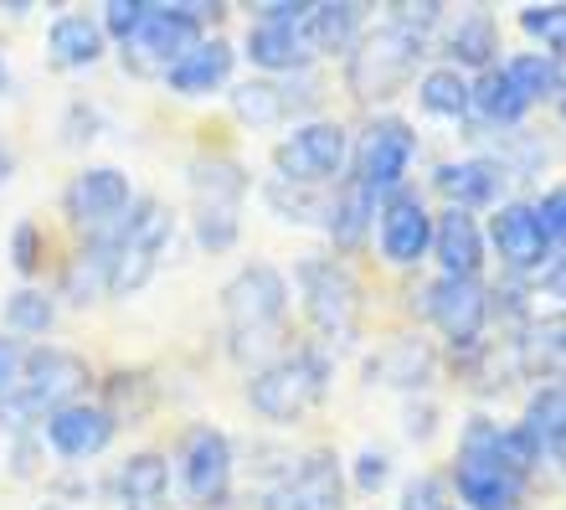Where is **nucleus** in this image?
<instances>
[{
    "label": "nucleus",
    "instance_id": "obj_1",
    "mask_svg": "<svg viewBox=\"0 0 566 510\" xmlns=\"http://www.w3.org/2000/svg\"><path fill=\"white\" fill-rule=\"evenodd\" d=\"M222 315H227V335H232V356L238 361L273 356L283 341V315H289V279L273 263H248L222 289Z\"/></svg>",
    "mask_w": 566,
    "mask_h": 510
},
{
    "label": "nucleus",
    "instance_id": "obj_2",
    "mask_svg": "<svg viewBox=\"0 0 566 510\" xmlns=\"http://www.w3.org/2000/svg\"><path fill=\"white\" fill-rule=\"evenodd\" d=\"M88 387V366L62 351V345H31L21 351L11 392L0 397V428H27L36 418H52L57 407L77 403V392Z\"/></svg>",
    "mask_w": 566,
    "mask_h": 510
},
{
    "label": "nucleus",
    "instance_id": "obj_3",
    "mask_svg": "<svg viewBox=\"0 0 566 510\" xmlns=\"http://www.w3.org/2000/svg\"><path fill=\"white\" fill-rule=\"evenodd\" d=\"M329 387V356L319 345H298V351H283V356L263 361L248 382V403L273 423L304 418Z\"/></svg>",
    "mask_w": 566,
    "mask_h": 510
},
{
    "label": "nucleus",
    "instance_id": "obj_4",
    "mask_svg": "<svg viewBox=\"0 0 566 510\" xmlns=\"http://www.w3.org/2000/svg\"><path fill=\"white\" fill-rule=\"evenodd\" d=\"M418 58H422L418 31L387 21V27L366 31L356 42V52L345 62V83H350L360 104H387V98H397L407 89V77L418 73Z\"/></svg>",
    "mask_w": 566,
    "mask_h": 510
},
{
    "label": "nucleus",
    "instance_id": "obj_5",
    "mask_svg": "<svg viewBox=\"0 0 566 510\" xmlns=\"http://www.w3.org/2000/svg\"><path fill=\"white\" fill-rule=\"evenodd\" d=\"M242 196H248V170L227 155L196 160L191 166V211H196V242L207 253H227L242 232Z\"/></svg>",
    "mask_w": 566,
    "mask_h": 510
},
{
    "label": "nucleus",
    "instance_id": "obj_6",
    "mask_svg": "<svg viewBox=\"0 0 566 510\" xmlns=\"http://www.w3.org/2000/svg\"><path fill=\"white\" fill-rule=\"evenodd\" d=\"M170 242V211L155 196H139L135 207L114 222V263H108V294H135L149 284Z\"/></svg>",
    "mask_w": 566,
    "mask_h": 510
},
{
    "label": "nucleus",
    "instance_id": "obj_7",
    "mask_svg": "<svg viewBox=\"0 0 566 510\" xmlns=\"http://www.w3.org/2000/svg\"><path fill=\"white\" fill-rule=\"evenodd\" d=\"M298 289H304V315L325 341L350 345L360 331V284L356 273L335 263V258H304L294 269Z\"/></svg>",
    "mask_w": 566,
    "mask_h": 510
},
{
    "label": "nucleus",
    "instance_id": "obj_8",
    "mask_svg": "<svg viewBox=\"0 0 566 510\" xmlns=\"http://www.w3.org/2000/svg\"><path fill=\"white\" fill-rule=\"evenodd\" d=\"M217 15H222V6H160V0H149L145 27L135 31V42L124 46V62L135 58V67L155 62L160 73H170L201 42V27L217 21Z\"/></svg>",
    "mask_w": 566,
    "mask_h": 510
},
{
    "label": "nucleus",
    "instance_id": "obj_9",
    "mask_svg": "<svg viewBox=\"0 0 566 510\" xmlns=\"http://www.w3.org/2000/svg\"><path fill=\"white\" fill-rule=\"evenodd\" d=\"M345 129L340 124H298L294 135H283L273 145V166H279L283 186H319V180H335L345 166Z\"/></svg>",
    "mask_w": 566,
    "mask_h": 510
},
{
    "label": "nucleus",
    "instance_id": "obj_10",
    "mask_svg": "<svg viewBox=\"0 0 566 510\" xmlns=\"http://www.w3.org/2000/svg\"><path fill=\"white\" fill-rule=\"evenodd\" d=\"M180 485L196 506H222L232 496V438L211 423H196L180 444Z\"/></svg>",
    "mask_w": 566,
    "mask_h": 510
},
{
    "label": "nucleus",
    "instance_id": "obj_11",
    "mask_svg": "<svg viewBox=\"0 0 566 510\" xmlns=\"http://www.w3.org/2000/svg\"><path fill=\"white\" fill-rule=\"evenodd\" d=\"M263 510H345L340 459L329 449L304 454L269 496H263Z\"/></svg>",
    "mask_w": 566,
    "mask_h": 510
},
{
    "label": "nucleus",
    "instance_id": "obj_12",
    "mask_svg": "<svg viewBox=\"0 0 566 510\" xmlns=\"http://www.w3.org/2000/svg\"><path fill=\"white\" fill-rule=\"evenodd\" d=\"M422 300H428L422 304L428 320L453 341V351H474L484 335V320H490V294L479 279H438Z\"/></svg>",
    "mask_w": 566,
    "mask_h": 510
},
{
    "label": "nucleus",
    "instance_id": "obj_13",
    "mask_svg": "<svg viewBox=\"0 0 566 510\" xmlns=\"http://www.w3.org/2000/svg\"><path fill=\"white\" fill-rule=\"evenodd\" d=\"M135 207V191H129V176L114 166H93L83 176H73V186L62 191V211L73 217V227H88V232H104Z\"/></svg>",
    "mask_w": 566,
    "mask_h": 510
},
{
    "label": "nucleus",
    "instance_id": "obj_14",
    "mask_svg": "<svg viewBox=\"0 0 566 510\" xmlns=\"http://www.w3.org/2000/svg\"><path fill=\"white\" fill-rule=\"evenodd\" d=\"M418 155V135L407 129L402 119H376L366 135H360V155H356V176L371 186L376 196L381 191H397Z\"/></svg>",
    "mask_w": 566,
    "mask_h": 510
},
{
    "label": "nucleus",
    "instance_id": "obj_15",
    "mask_svg": "<svg viewBox=\"0 0 566 510\" xmlns=\"http://www.w3.org/2000/svg\"><path fill=\"white\" fill-rule=\"evenodd\" d=\"M114 428L119 418L98 403H67L46 418V444L62 454V459H93L114 444Z\"/></svg>",
    "mask_w": 566,
    "mask_h": 510
},
{
    "label": "nucleus",
    "instance_id": "obj_16",
    "mask_svg": "<svg viewBox=\"0 0 566 510\" xmlns=\"http://www.w3.org/2000/svg\"><path fill=\"white\" fill-rule=\"evenodd\" d=\"M490 238H494L500 258H505V263H510L515 273H536L541 263L552 258V238L541 232L536 207H525V201H510V207L494 211Z\"/></svg>",
    "mask_w": 566,
    "mask_h": 510
},
{
    "label": "nucleus",
    "instance_id": "obj_17",
    "mask_svg": "<svg viewBox=\"0 0 566 510\" xmlns=\"http://www.w3.org/2000/svg\"><path fill=\"white\" fill-rule=\"evenodd\" d=\"M453 490L469 510H521L525 480H515L510 469H500L484 454H459L453 465Z\"/></svg>",
    "mask_w": 566,
    "mask_h": 510
},
{
    "label": "nucleus",
    "instance_id": "obj_18",
    "mask_svg": "<svg viewBox=\"0 0 566 510\" xmlns=\"http://www.w3.org/2000/svg\"><path fill=\"white\" fill-rule=\"evenodd\" d=\"M432 248V217L418 191H391L381 207V253L391 263H418Z\"/></svg>",
    "mask_w": 566,
    "mask_h": 510
},
{
    "label": "nucleus",
    "instance_id": "obj_19",
    "mask_svg": "<svg viewBox=\"0 0 566 510\" xmlns=\"http://www.w3.org/2000/svg\"><path fill=\"white\" fill-rule=\"evenodd\" d=\"M515 366L521 376L552 387V382H566V315H541L525 325V335L515 341Z\"/></svg>",
    "mask_w": 566,
    "mask_h": 510
},
{
    "label": "nucleus",
    "instance_id": "obj_20",
    "mask_svg": "<svg viewBox=\"0 0 566 510\" xmlns=\"http://www.w3.org/2000/svg\"><path fill=\"white\" fill-rule=\"evenodd\" d=\"M366 382L376 387H402V392H422L432 382V345L418 335H402V341H387L366 361Z\"/></svg>",
    "mask_w": 566,
    "mask_h": 510
},
{
    "label": "nucleus",
    "instance_id": "obj_21",
    "mask_svg": "<svg viewBox=\"0 0 566 510\" xmlns=\"http://www.w3.org/2000/svg\"><path fill=\"white\" fill-rule=\"evenodd\" d=\"M432 253L443 263V279H474L484 263V238H479L474 217L453 207L443 217H432Z\"/></svg>",
    "mask_w": 566,
    "mask_h": 510
},
{
    "label": "nucleus",
    "instance_id": "obj_22",
    "mask_svg": "<svg viewBox=\"0 0 566 510\" xmlns=\"http://www.w3.org/2000/svg\"><path fill=\"white\" fill-rule=\"evenodd\" d=\"M314 93L310 89H294V83H273V77H258V83H242L232 89V114L253 129H269V124H283L289 114L310 108Z\"/></svg>",
    "mask_w": 566,
    "mask_h": 510
},
{
    "label": "nucleus",
    "instance_id": "obj_23",
    "mask_svg": "<svg viewBox=\"0 0 566 510\" xmlns=\"http://www.w3.org/2000/svg\"><path fill=\"white\" fill-rule=\"evenodd\" d=\"M232 46L222 42V37H201V42L186 52V58L165 73V83L176 93H186V98H201V93H211V89H222L227 83V73H232Z\"/></svg>",
    "mask_w": 566,
    "mask_h": 510
},
{
    "label": "nucleus",
    "instance_id": "obj_24",
    "mask_svg": "<svg viewBox=\"0 0 566 510\" xmlns=\"http://www.w3.org/2000/svg\"><path fill=\"white\" fill-rule=\"evenodd\" d=\"M432 186L453 201V211L469 207H490L500 186H505V166L500 160H459V166H443L432 176Z\"/></svg>",
    "mask_w": 566,
    "mask_h": 510
},
{
    "label": "nucleus",
    "instance_id": "obj_25",
    "mask_svg": "<svg viewBox=\"0 0 566 510\" xmlns=\"http://www.w3.org/2000/svg\"><path fill=\"white\" fill-rule=\"evenodd\" d=\"M360 21H366V6H356V0H325L304 21V42H310V52H350L360 42Z\"/></svg>",
    "mask_w": 566,
    "mask_h": 510
},
{
    "label": "nucleus",
    "instance_id": "obj_26",
    "mask_svg": "<svg viewBox=\"0 0 566 510\" xmlns=\"http://www.w3.org/2000/svg\"><path fill=\"white\" fill-rule=\"evenodd\" d=\"M376 217V191L366 186L360 176H345V186L335 191V201H329V238H335V248H360L366 242V227H371Z\"/></svg>",
    "mask_w": 566,
    "mask_h": 510
},
{
    "label": "nucleus",
    "instance_id": "obj_27",
    "mask_svg": "<svg viewBox=\"0 0 566 510\" xmlns=\"http://www.w3.org/2000/svg\"><path fill=\"white\" fill-rule=\"evenodd\" d=\"M248 58L258 67H269V73H298V67H310V42H304V27H263L253 21L248 27Z\"/></svg>",
    "mask_w": 566,
    "mask_h": 510
},
{
    "label": "nucleus",
    "instance_id": "obj_28",
    "mask_svg": "<svg viewBox=\"0 0 566 510\" xmlns=\"http://www.w3.org/2000/svg\"><path fill=\"white\" fill-rule=\"evenodd\" d=\"M104 27L93 21V15H57L52 21V37H46V52L57 67H93V62L104 58Z\"/></svg>",
    "mask_w": 566,
    "mask_h": 510
},
{
    "label": "nucleus",
    "instance_id": "obj_29",
    "mask_svg": "<svg viewBox=\"0 0 566 510\" xmlns=\"http://www.w3.org/2000/svg\"><path fill=\"white\" fill-rule=\"evenodd\" d=\"M505 77L515 83V93H521L525 104H546V98L566 93L562 58H552V52H521V58H510Z\"/></svg>",
    "mask_w": 566,
    "mask_h": 510
},
{
    "label": "nucleus",
    "instance_id": "obj_30",
    "mask_svg": "<svg viewBox=\"0 0 566 510\" xmlns=\"http://www.w3.org/2000/svg\"><path fill=\"white\" fill-rule=\"evenodd\" d=\"M469 108H479L490 124H521L531 104L515 93V83L505 77V67H484V73L469 83Z\"/></svg>",
    "mask_w": 566,
    "mask_h": 510
},
{
    "label": "nucleus",
    "instance_id": "obj_31",
    "mask_svg": "<svg viewBox=\"0 0 566 510\" xmlns=\"http://www.w3.org/2000/svg\"><path fill=\"white\" fill-rule=\"evenodd\" d=\"M494 52H500V27H494V15L490 11H469L453 27V37H448V58L459 62V67H490Z\"/></svg>",
    "mask_w": 566,
    "mask_h": 510
},
{
    "label": "nucleus",
    "instance_id": "obj_32",
    "mask_svg": "<svg viewBox=\"0 0 566 510\" xmlns=\"http://www.w3.org/2000/svg\"><path fill=\"white\" fill-rule=\"evenodd\" d=\"M165 490H170V465H165L160 454H135V459L119 469V496L129 510L160 506Z\"/></svg>",
    "mask_w": 566,
    "mask_h": 510
},
{
    "label": "nucleus",
    "instance_id": "obj_33",
    "mask_svg": "<svg viewBox=\"0 0 566 510\" xmlns=\"http://www.w3.org/2000/svg\"><path fill=\"white\" fill-rule=\"evenodd\" d=\"M521 428L541 444V454L562 444V438H566V382H552V387H541L536 397H531Z\"/></svg>",
    "mask_w": 566,
    "mask_h": 510
},
{
    "label": "nucleus",
    "instance_id": "obj_34",
    "mask_svg": "<svg viewBox=\"0 0 566 510\" xmlns=\"http://www.w3.org/2000/svg\"><path fill=\"white\" fill-rule=\"evenodd\" d=\"M418 98L428 114H443V119L469 114V83H463L459 67H432V73L418 83Z\"/></svg>",
    "mask_w": 566,
    "mask_h": 510
},
{
    "label": "nucleus",
    "instance_id": "obj_35",
    "mask_svg": "<svg viewBox=\"0 0 566 510\" xmlns=\"http://www.w3.org/2000/svg\"><path fill=\"white\" fill-rule=\"evenodd\" d=\"M52 320H57V304L42 289H15L11 300H6V331H15V335H46Z\"/></svg>",
    "mask_w": 566,
    "mask_h": 510
},
{
    "label": "nucleus",
    "instance_id": "obj_36",
    "mask_svg": "<svg viewBox=\"0 0 566 510\" xmlns=\"http://www.w3.org/2000/svg\"><path fill=\"white\" fill-rule=\"evenodd\" d=\"M521 27L531 31V37H541V46H546L552 58L566 52V6H525Z\"/></svg>",
    "mask_w": 566,
    "mask_h": 510
},
{
    "label": "nucleus",
    "instance_id": "obj_37",
    "mask_svg": "<svg viewBox=\"0 0 566 510\" xmlns=\"http://www.w3.org/2000/svg\"><path fill=\"white\" fill-rule=\"evenodd\" d=\"M149 15V0H108L104 15H98V27H104V37H119L124 46L135 42V31L145 27Z\"/></svg>",
    "mask_w": 566,
    "mask_h": 510
},
{
    "label": "nucleus",
    "instance_id": "obj_38",
    "mask_svg": "<svg viewBox=\"0 0 566 510\" xmlns=\"http://www.w3.org/2000/svg\"><path fill=\"white\" fill-rule=\"evenodd\" d=\"M402 510H459V496H453L448 480H438V475H418V480H407V490H402Z\"/></svg>",
    "mask_w": 566,
    "mask_h": 510
},
{
    "label": "nucleus",
    "instance_id": "obj_39",
    "mask_svg": "<svg viewBox=\"0 0 566 510\" xmlns=\"http://www.w3.org/2000/svg\"><path fill=\"white\" fill-rule=\"evenodd\" d=\"M269 201L283 211V217H289V222H310L314 211H319L310 196H304V186H283V180H273V186H269Z\"/></svg>",
    "mask_w": 566,
    "mask_h": 510
},
{
    "label": "nucleus",
    "instance_id": "obj_40",
    "mask_svg": "<svg viewBox=\"0 0 566 510\" xmlns=\"http://www.w3.org/2000/svg\"><path fill=\"white\" fill-rule=\"evenodd\" d=\"M11 263H15V273H36V263H42V232L31 222H21L11 232Z\"/></svg>",
    "mask_w": 566,
    "mask_h": 510
},
{
    "label": "nucleus",
    "instance_id": "obj_41",
    "mask_svg": "<svg viewBox=\"0 0 566 510\" xmlns=\"http://www.w3.org/2000/svg\"><path fill=\"white\" fill-rule=\"evenodd\" d=\"M310 0H269V6H258V21L263 27H304L310 21Z\"/></svg>",
    "mask_w": 566,
    "mask_h": 510
},
{
    "label": "nucleus",
    "instance_id": "obj_42",
    "mask_svg": "<svg viewBox=\"0 0 566 510\" xmlns=\"http://www.w3.org/2000/svg\"><path fill=\"white\" fill-rule=\"evenodd\" d=\"M536 217H541V232H546V238H562L566 242V186H556V191L541 196Z\"/></svg>",
    "mask_w": 566,
    "mask_h": 510
},
{
    "label": "nucleus",
    "instance_id": "obj_43",
    "mask_svg": "<svg viewBox=\"0 0 566 510\" xmlns=\"http://www.w3.org/2000/svg\"><path fill=\"white\" fill-rule=\"evenodd\" d=\"M387 475H391V459H387V454L366 449V454H360V459H356V485H360V490H366V496H376V490L387 485Z\"/></svg>",
    "mask_w": 566,
    "mask_h": 510
},
{
    "label": "nucleus",
    "instance_id": "obj_44",
    "mask_svg": "<svg viewBox=\"0 0 566 510\" xmlns=\"http://www.w3.org/2000/svg\"><path fill=\"white\" fill-rule=\"evenodd\" d=\"M15 366H21V345H15V341H6V335H0V397L11 392V382H15Z\"/></svg>",
    "mask_w": 566,
    "mask_h": 510
},
{
    "label": "nucleus",
    "instance_id": "obj_45",
    "mask_svg": "<svg viewBox=\"0 0 566 510\" xmlns=\"http://www.w3.org/2000/svg\"><path fill=\"white\" fill-rule=\"evenodd\" d=\"M541 284H546V289H552V294H562V300H566V258H556L552 269L541 273Z\"/></svg>",
    "mask_w": 566,
    "mask_h": 510
},
{
    "label": "nucleus",
    "instance_id": "obj_46",
    "mask_svg": "<svg viewBox=\"0 0 566 510\" xmlns=\"http://www.w3.org/2000/svg\"><path fill=\"white\" fill-rule=\"evenodd\" d=\"M11 170H15V155L0 145V180H11Z\"/></svg>",
    "mask_w": 566,
    "mask_h": 510
},
{
    "label": "nucleus",
    "instance_id": "obj_47",
    "mask_svg": "<svg viewBox=\"0 0 566 510\" xmlns=\"http://www.w3.org/2000/svg\"><path fill=\"white\" fill-rule=\"evenodd\" d=\"M11 89V73H6V62H0V93Z\"/></svg>",
    "mask_w": 566,
    "mask_h": 510
},
{
    "label": "nucleus",
    "instance_id": "obj_48",
    "mask_svg": "<svg viewBox=\"0 0 566 510\" xmlns=\"http://www.w3.org/2000/svg\"><path fill=\"white\" fill-rule=\"evenodd\" d=\"M562 119H566V104H562Z\"/></svg>",
    "mask_w": 566,
    "mask_h": 510
},
{
    "label": "nucleus",
    "instance_id": "obj_49",
    "mask_svg": "<svg viewBox=\"0 0 566 510\" xmlns=\"http://www.w3.org/2000/svg\"><path fill=\"white\" fill-rule=\"evenodd\" d=\"M46 510H62V506H46Z\"/></svg>",
    "mask_w": 566,
    "mask_h": 510
}]
</instances>
